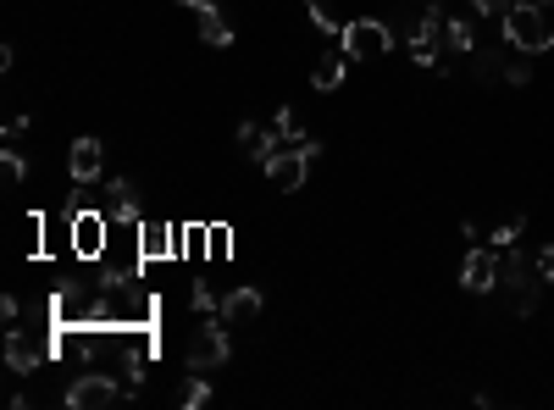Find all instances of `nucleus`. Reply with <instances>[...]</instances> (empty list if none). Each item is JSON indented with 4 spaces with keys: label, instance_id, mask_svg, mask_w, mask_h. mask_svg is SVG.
Listing matches in <instances>:
<instances>
[{
    "label": "nucleus",
    "instance_id": "obj_13",
    "mask_svg": "<svg viewBox=\"0 0 554 410\" xmlns=\"http://www.w3.org/2000/svg\"><path fill=\"white\" fill-rule=\"evenodd\" d=\"M344 67H350V56H344V50H322V56H316V67H311V84L322 89V95H333V89L344 84Z\"/></svg>",
    "mask_w": 554,
    "mask_h": 410
},
{
    "label": "nucleus",
    "instance_id": "obj_19",
    "mask_svg": "<svg viewBox=\"0 0 554 410\" xmlns=\"http://www.w3.org/2000/svg\"><path fill=\"white\" fill-rule=\"evenodd\" d=\"M521 233H527V217H510V222H499V228H494V239H488V244H494V250H516Z\"/></svg>",
    "mask_w": 554,
    "mask_h": 410
},
{
    "label": "nucleus",
    "instance_id": "obj_16",
    "mask_svg": "<svg viewBox=\"0 0 554 410\" xmlns=\"http://www.w3.org/2000/svg\"><path fill=\"white\" fill-rule=\"evenodd\" d=\"M178 405H183V410H200V405H211V377H205V372H189V383L178 388Z\"/></svg>",
    "mask_w": 554,
    "mask_h": 410
},
{
    "label": "nucleus",
    "instance_id": "obj_29",
    "mask_svg": "<svg viewBox=\"0 0 554 410\" xmlns=\"http://www.w3.org/2000/svg\"><path fill=\"white\" fill-rule=\"evenodd\" d=\"M178 6H189V12H205V6H217V0H178Z\"/></svg>",
    "mask_w": 554,
    "mask_h": 410
},
{
    "label": "nucleus",
    "instance_id": "obj_20",
    "mask_svg": "<svg viewBox=\"0 0 554 410\" xmlns=\"http://www.w3.org/2000/svg\"><path fill=\"white\" fill-rule=\"evenodd\" d=\"M499 61H505V56H499V50H471V73H477L482 84H488V78H494V73H505Z\"/></svg>",
    "mask_w": 554,
    "mask_h": 410
},
{
    "label": "nucleus",
    "instance_id": "obj_30",
    "mask_svg": "<svg viewBox=\"0 0 554 410\" xmlns=\"http://www.w3.org/2000/svg\"><path fill=\"white\" fill-rule=\"evenodd\" d=\"M532 6H543V12H549V6H554V0H532Z\"/></svg>",
    "mask_w": 554,
    "mask_h": 410
},
{
    "label": "nucleus",
    "instance_id": "obj_18",
    "mask_svg": "<svg viewBox=\"0 0 554 410\" xmlns=\"http://www.w3.org/2000/svg\"><path fill=\"white\" fill-rule=\"evenodd\" d=\"M272 128H277V139H283V150H289V145H305V133H300V117H294L289 106H283V111H277V117H272Z\"/></svg>",
    "mask_w": 554,
    "mask_h": 410
},
{
    "label": "nucleus",
    "instance_id": "obj_25",
    "mask_svg": "<svg viewBox=\"0 0 554 410\" xmlns=\"http://www.w3.org/2000/svg\"><path fill=\"white\" fill-rule=\"evenodd\" d=\"M532 266H538V278H543V283H554V244L532 255Z\"/></svg>",
    "mask_w": 554,
    "mask_h": 410
},
{
    "label": "nucleus",
    "instance_id": "obj_11",
    "mask_svg": "<svg viewBox=\"0 0 554 410\" xmlns=\"http://www.w3.org/2000/svg\"><path fill=\"white\" fill-rule=\"evenodd\" d=\"M67 172H73V183H95L100 172H106V145L100 139H73V150H67Z\"/></svg>",
    "mask_w": 554,
    "mask_h": 410
},
{
    "label": "nucleus",
    "instance_id": "obj_21",
    "mask_svg": "<svg viewBox=\"0 0 554 410\" xmlns=\"http://www.w3.org/2000/svg\"><path fill=\"white\" fill-rule=\"evenodd\" d=\"M189 305H194V311H200V316H217V294H211V283H194V289H189Z\"/></svg>",
    "mask_w": 554,
    "mask_h": 410
},
{
    "label": "nucleus",
    "instance_id": "obj_7",
    "mask_svg": "<svg viewBox=\"0 0 554 410\" xmlns=\"http://www.w3.org/2000/svg\"><path fill=\"white\" fill-rule=\"evenodd\" d=\"M460 289L494 294V289H499V250H471L466 266H460Z\"/></svg>",
    "mask_w": 554,
    "mask_h": 410
},
{
    "label": "nucleus",
    "instance_id": "obj_4",
    "mask_svg": "<svg viewBox=\"0 0 554 410\" xmlns=\"http://www.w3.org/2000/svg\"><path fill=\"white\" fill-rule=\"evenodd\" d=\"M122 399V383L111 372H78L73 388H67V405L73 410H111Z\"/></svg>",
    "mask_w": 554,
    "mask_h": 410
},
{
    "label": "nucleus",
    "instance_id": "obj_1",
    "mask_svg": "<svg viewBox=\"0 0 554 410\" xmlns=\"http://www.w3.org/2000/svg\"><path fill=\"white\" fill-rule=\"evenodd\" d=\"M505 39H510V50H521V56H543V50L554 45V23H549V12L543 6H532V0H516L505 17Z\"/></svg>",
    "mask_w": 554,
    "mask_h": 410
},
{
    "label": "nucleus",
    "instance_id": "obj_5",
    "mask_svg": "<svg viewBox=\"0 0 554 410\" xmlns=\"http://www.w3.org/2000/svg\"><path fill=\"white\" fill-rule=\"evenodd\" d=\"M228 355H233V344H228V322L217 316V327L205 322L200 333H194V344H189V372H217V366H228Z\"/></svg>",
    "mask_w": 554,
    "mask_h": 410
},
{
    "label": "nucleus",
    "instance_id": "obj_15",
    "mask_svg": "<svg viewBox=\"0 0 554 410\" xmlns=\"http://www.w3.org/2000/svg\"><path fill=\"white\" fill-rule=\"evenodd\" d=\"M444 45L455 50V56H471V50H477V28H471V17H444Z\"/></svg>",
    "mask_w": 554,
    "mask_h": 410
},
{
    "label": "nucleus",
    "instance_id": "obj_10",
    "mask_svg": "<svg viewBox=\"0 0 554 410\" xmlns=\"http://www.w3.org/2000/svg\"><path fill=\"white\" fill-rule=\"evenodd\" d=\"M139 255H145V266H150V261H172V255H183L178 228H172V222H139Z\"/></svg>",
    "mask_w": 554,
    "mask_h": 410
},
{
    "label": "nucleus",
    "instance_id": "obj_12",
    "mask_svg": "<svg viewBox=\"0 0 554 410\" xmlns=\"http://www.w3.org/2000/svg\"><path fill=\"white\" fill-rule=\"evenodd\" d=\"M261 289H250V283H244V289H228L222 294V305H217V316L228 327H239V322H255V316H261Z\"/></svg>",
    "mask_w": 554,
    "mask_h": 410
},
{
    "label": "nucleus",
    "instance_id": "obj_17",
    "mask_svg": "<svg viewBox=\"0 0 554 410\" xmlns=\"http://www.w3.org/2000/svg\"><path fill=\"white\" fill-rule=\"evenodd\" d=\"M311 6V23L322 34H344V12H338V0H305Z\"/></svg>",
    "mask_w": 554,
    "mask_h": 410
},
{
    "label": "nucleus",
    "instance_id": "obj_2",
    "mask_svg": "<svg viewBox=\"0 0 554 410\" xmlns=\"http://www.w3.org/2000/svg\"><path fill=\"white\" fill-rule=\"evenodd\" d=\"M338 50L350 61H383L388 50H394V28H388L383 17H350L344 34H338Z\"/></svg>",
    "mask_w": 554,
    "mask_h": 410
},
{
    "label": "nucleus",
    "instance_id": "obj_23",
    "mask_svg": "<svg viewBox=\"0 0 554 410\" xmlns=\"http://www.w3.org/2000/svg\"><path fill=\"white\" fill-rule=\"evenodd\" d=\"M205 255H228V228H205Z\"/></svg>",
    "mask_w": 554,
    "mask_h": 410
},
{
    "label": "nucleus",
    "instance_id": "obj_8",
    "mask_svg": "<svg viewBox=\"0 0 554 410\" xmlns=\"http://www.w3.org/2000/svg\"><path fill=\"white\" fill-rule=\"evenodd\" d=\"M50 344H56V338H50ZM50 344H39L34 333H23V327H12V333H6V366H12L17 377H28L50 355Z\"/></svg>",
    "mask_w": 554,
    "mask_h": 410
},
{
    "label": "nucleus",
    "instance_id": "obj_28",
    "mask_svg": "<svg viewBox=\"0 0 554 410\" xmlns=\"http://www.w3.org/2000/svg\"><path fill=\"white\" fill-rule=\"evenodd\" d=\"M0 316H6V322H17V316H23V305H17V294H6V300H0Z\"/></svg>",
    "mask_w": 554,
    "mask_h": 410
},
{
    "label": "nucleus",
    "instance_id": "obj_22",
    "mask_svg": "<svg viewBox=\"0 0 554 410\" xmlns=\"http://www.w3.org/2000/svg\"><path fill=\"white\" fill-rule=\"evenodd\" d=\"M0 167H6V183H23V172H28V161H23V150H6V156H0Z\"/></svg>",
    "mask_w": 554,
    "mask_h": 410
},
{
    "label": "nucleus",
    "instance_id": "obj_27",
    "mask_svg": "<svg viewBox=\"0 0 554 410\" xmlns=\"http://www.w3.org/2000/svg\"><path fill=\"white\" fill-rule=\"evenodd\" d=\"M28 122H34V117H28V111H17V117L6 122V139H17V133H28Z\"/></svg>",
    "mask_w": 554,
    "mask_h": 410
},
{
    "label": "nucleus",
    "instance_id": "obj_3",
    "mask_svg": "<svg viewBox=\"0 0 554 410\" xmlns=\"http://www.w3.org/2000/svg\"><path fill=\"white\" fill-rule=\"evenodd\" d=\"M111 244V217L106 211H89V205H78L73 222H67V250L78 255V261H100Z\"/></svg>",
    "mask_w": 554,
    "mask_h": 410
},
{
    "label": "nucleus",
    "instance_id": "obj_24",
    "mask_svg": "<svg viewBox=\"0 0 554 410\" xmlns=\"http://www.w3.org/2000/svg\"><path fill=\"white\" fill-rule=\"evenodd\" d=\"M438 56H444L438 45H410V61H416V67H438Z\"/></svg>",
    "mask_w": 554,
    "mask_h": 410
},
{
    "label": "nucleus",
    "instance_id": "obj_14",
    "mask_svg": "<svg viewBox=\"0 0 554 410\" xmlns=\"http://www.w3.org/2000/svg\"><path fill=\"white\" fill-rule=\"evenodd\" d=\"M194 17H200V39H205V45H217V50L233 45V23H228L222 6H205V12H194Z\"/></svg>",
    "mask_w": 554,
    "mask_h": 410
},
{
    "label": "nucleus",
    "instance_id": "obj_6",
    "mask_svg": "<svg viewBox=\"0 0 554 410\" xmlns=\"http://www.w3.org/2000/svg\"><path fill=\"white\" fill-rule=\"evenodd\" d=\"M305 178H311V156H305L300 145L277 150V156L266 161V183H272L277 194H294V189H305Z\"/></svg>",
    "mask_w": 554,
    "mask_h": 410
},
{
    "label": "nucleus",
    "instance_id": "obj_9",
    "mask_svg": "<svg viewBox=\"0 0 554 410\" xmlns=\"http://www.w3.org/2000/svg\"><path fill=\"white\" fill-rule=\"evenodd\" d=\"M106 217L111 222H122V228H139V183L133 178H111L106 183Z\"/></svg>",
    "mask_w": 554,
    "mask_h": 410
},
{
    "label": "nucleus",
    "instance_id": "obj_26",
    "mask_svg": "<svg viewBox=\"0 0 554 410\" xmlns=\"http://www.w3.org/2000/svg\"><path fill=\"white\" fill-rule=\"evenodd\" d=\"M505 78H510V84H527V78H532V61H505Z\"/></svg>",
    "mask_w": 554,
    "mask_h": 410
}]
</instances>
